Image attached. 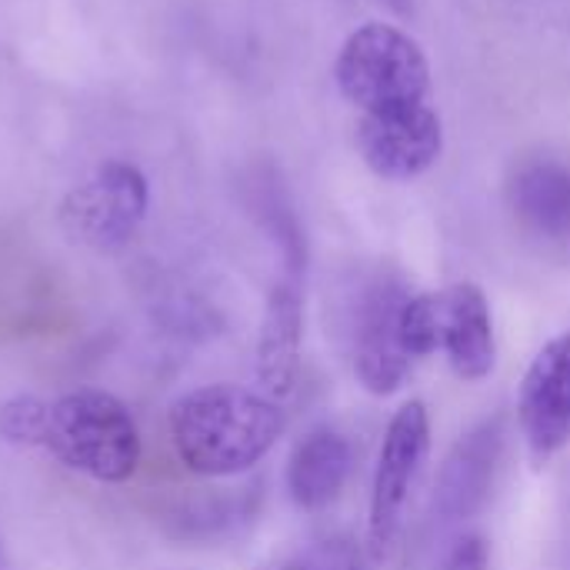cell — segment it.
<instances>
[{"label": "cell", "instance_id": "cell-3", "mask_svg": "<svg viewBox=\"0 0 570 570\" xmlns=\"http://www.w3.org/2000/svg\"><path fill=\"white\" fill-rule=\"evenodd\" d=\"M334 80L361 117L394 114L431 104V63L424 47L394 23L357 27L337 60Z\"/></svg>", "mask_w": 570, "mask_h": 570}, {"label": "cell", "instance_id": "cell-17", "mask_svg": "<svg viewBox=\"0 0 570 570\" xmlns=\"http://www.w3.org/2000/svg\"><path fill=\"white\" fill-rule=\"evenodd\" d=\"M444 570H488V544L478 534L458 541V548L444 561Z\"/></svg>", "mask_w": 570, "mask_h": 570}, {"label": "cell", "instance_id": "cell-7", "mask_svg": "<svg viewBox=\"0 0 570 570\" xmlns=\"http://www.w3.org/2000/svg\"><path fill=\"white\" fill-rule=\"evenodd\" d=\"M357 150L377 177L414 180L438 164L444 150V127L431 104L361 117Z\"/></svg>", "mask_w": 570, "mask_h": 570}, {"label": "cell", "instance_id": "cell-10", "mask_svg": "<svg viewBox=\"0 0 570 570\" xmlns=\"http://www.w3.org/2000/svg\"><path fill=\"white\" fill-rule=\"evenodd\" d=\"M441 304V351L461 381H484L494 371L498 344L491 304L478 284H454L438 294Z\"/></svg>", "mask_w": 570, "mask_h": 570}, {"label": "cell", "instance_id": "cell-15", "mask_svg": "<svg viewBox=\"0 0 570 570\" xmlns=\"http://www.w3.org/2000/svg\"><path fill=\"white\" fill-rule=\"evenodd\" d=\"M43 417H47V401L17 394L0 404V438L13 448H40Z\"/></svg>", "mask_w": 570, "mask_h": 570}, {"label": "cell", "instance_id": "cell-4", "mask_svg": "<svg viewBox=\"0 0 570 570\" xmlns=\"http://www.w3.org/2000/svg\"><path fill=\"white\" fill-rule=\"evenodd\" d=\"M150 204L147 177L130 160H104L60 200V227L73 244L110 254L130 244Z\"/></svg>", "mask_w": 570, "mask_h": 570}, {"label": "cell", "instance_id": "cell-5", "mask_svg": "<svg viewBox=\"0 0 570 570\" xmlns=\"http://www.w3.org/2000/svg\"><path fill=\"white\" fill-rule=\"evenodd\" d=\"M431 451V417L424 401H407L387 424L374 484H371V508H367V554L371 561H384L394 548L411 491Z\"/></svg>", "mask_w": 570, "mask_h": 570}, {"label": "cell", "instance_id": "cell-13", "mask_svg": "<svg viewBox=\"0 0 570 570\" xmlns=\"http://www.w3.org/2000/svg\"><path fill=\"white\" fill-rule=\"evenodd\" d=\"M511 204L524 227L541 237H570V167L551 157L528 160L511 180Z\"/></svg>", "mask_w": 570, "mask_h": 570}, {"label": "cell", "instance_id": "cell-18", "mask_svg": "<svg viewBox=\"0 0 570 570\" xmlns=\"http://www.w3.org/2000/svg\"><path fill=\"white\" fill-rule=\"evenodd\" d=\"M391 3H397V7H401V0H391Z\"/></svg>", "mask_w": 570, "mask_h": 570}, {"label": "cell", "instance_id": "cell-8", "mask_svg": "<svg viewBox=\"0 0 570 570\" xmlns=\"http://www.w3.org/2000/svg\"><path fill=\"white\" fill-rule=\"evenodd\" d=\"M407 294L401 291V284H377L367 291L364 304H361V317H357V351H354V371L357 381L364 384V391H371L374 397H387L394 394L411 367V357L401 347V307H404Z\"/></svg>", "mask_w": 570, "mask_h": 570}, {"label": "cell", "instance_id": "cell-12", "mask_svg": "<svg viewBox=\"0 0 570 570\" xmlns=\"http://www.w3.org/2000/svg\"><path fill=\"white\" fill-rule=\"evenodd\" d=\"M351 474V444L331 428H317L297 441L287 461V494L301 511H324Z\"/></svg>", "mask_w": 570, "mask_h": 570}, {"label": "cell", "instance_id": "cell-6", "mask_svg": "<svg viewBox=\"0 0 570 570\" xmlns=\"http://www.w3.org/2000/svg\"><path fill=\"white\" fill-rule=\"evenodd\" d=\"M518 417L534 468L551 464L570 444V334L548 341L531 361L521 381Z\"/></svg>", "mask_w": 570, "mask_h": 570}, {"label": "cell", "instance_id": "cell-9", "mask_svg": "<svg viewBox=\"0 0 570 570\" xmlns=\"http://www.w3.org/2000/svg\"><path fill=\"white\" fill-rule=\"evenodd\" d=\"M301 341H304V301L297 274H284L264 307L257 351H254V374L261 394L271 401H284L297 387L301 374Z\"/></svg>", "mask_w": 570, "mask_h": 570}, {"label": "cell", "instance_id": "cell-14", "mask_svg": "<svg viewBox=\"0 0 570 570\" xmlns=\"http://www.w3.org/2000/svg\"><path fill=\"white\" fill-rule=\"evenodd\" d=\"M401 347L411 361L428 357L441 347V304L438 294H407L401 307Z\"/></svg>", "mask_w": 570, "mask_h": 570}, {"label": "cell", "instance_id": "cell-11", "mask_svg": "<svg viewBox=\"0 0 570 570\" xmlns=\"http://www.w3.org/2000/svg\"><path fill=\"white\" fill-rule=\"evenodd\" d=\"M501 444H504V431H501V417H494L474 428L468 438H461V444L451 451V458L441 468L438 498H434V508L444 521H464L484 508L501 461Z\"/></svg>", "mask_w": 570, "mask_h": 570}, {"label": "cell", "instance_id": "cell-2", "mask_svg": "<svg viewBox=\"0 0 570 570\" xmlns=\"http://www.w3.org/2000/svg\"><path fill=\"white\" fill-rule=\"evenodd\" d=\"M40 448L100 484H124L140 464V431L130 407L97 387L47 401Z\"/></svg>", "mask_w": 570, "mask_h": 570}, {"label": "cell", "instance_id": "cell-16", "mask_svg": "<svg viewBox=\"0 0 570 570\" xmlns=\"http://www.w3.org/2000/svg\"><path fill=\"white\" fill-rule=\"evenodd\" d=\"M277 570H361V551L351 538L334 534V538L314 541L311 548H304Z\"/></svg>", "mask_w": 570, "mask_h": 570}, {"label": "cell", "instance_id": "cell-1", "mask_svg": "<svg viewBox=\"0 0 570 570\" xmlns=\"http://www.w3.org/2000/svg\"><path fill=\"white\" fill-rule=\"evenodd\" d=\"M177 461L200 478H234L261 464L284 434L277 401L240 384H207L170 404Z\"/></svg>", "mask_w": 570, "mask_h": 570}]
</instances>
